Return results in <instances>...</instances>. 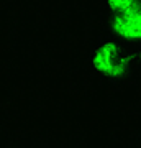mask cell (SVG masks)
<instances>
[{
	"label": "cell",
	"instance_id": "obj_1",
	"mask_svg": "<svg viewBox=\"0 0 141 148\" xmlns=\"http://www.w3.org/2000/svg\"><path fill=\"white\" fill-rule=\"evenodd\" d=\"M94 68L99 73L110 76V77H120L126 71V59L120 56V49L116 43H105L104 46L97 49L94 54Z\"/></svg>",
	"mask_w": 141,
	"mask_h": 148
},
{
	"label": "cell",
	"instance_id": "obj_2",
	"mask_svg": "<svg viewBox=\"0 0 141 148\" xmlns=\"http://www.w3.org/2000/svg\"><path fill=\"white\" fill-rule=\"evenodd\" d=\"M113 30L120 38L141 40V10L135 7L128 12H121L113 20Z\"/></svg>",
	"mask_w": 141,
	"mask_h": 148
},
{
	"label": "cell",
	"instance_id": "obj_3",
	"mask_svg": "<svg viewBox=\"0 0 141 148\" xmlns=\"http://www.w3.org/2000/svg\"><path fill=\"white\" fill-rule=\"evenodd\" d=\"M108 7L115 12H128L131 8H135V0H107Z\"/></svg>",
	"mask_w": 141,
	"mask_h": 148
}]
</instances>
